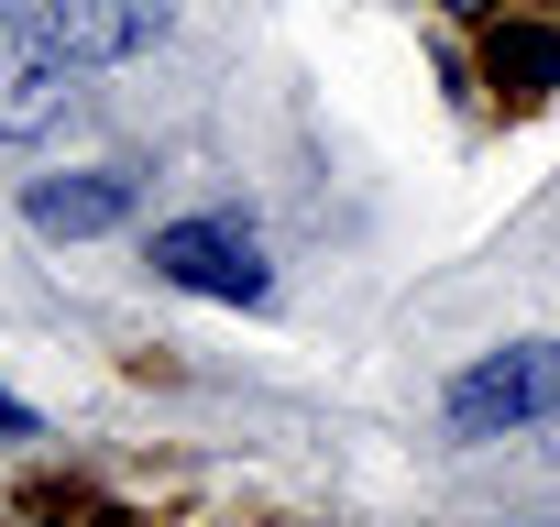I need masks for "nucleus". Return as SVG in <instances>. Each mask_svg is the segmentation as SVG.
Returning a JSON list of instances; mask_svg holds the SVG:
<instances>
[{"instance_id":"nucleus-3","label":"nucleus","mask_w":560,"mask_h":527,"mask_svg":"<svg viewBox=\"0 0 560 527\" xmlns=\"http://www.w3.org/2000/svg\"><path fill=\"white\" fill-rule=\"evenodd\" d=\"M67 45L34 12H0V143H45L67 121Z\"/></svg>"},{"instance_id":"nucleus-4","label":"nucleus","mask_w":560,"mask_h":527,"mask_svg":"<svg viewBox=\"0 0 560 527\" xmlns=\"http://www.w3.org/2000/svg\"><path fill=\"white\" fill-rule=\"evenodd\" d=\"M23 12L67 45V67H132L165 34V0H23Z\"/></svg>"},{"instance_id":"nucleus-1","label":"nucleus","mask_w":560,"mask_h":527,"mask_svg":"<svg viewBox=\"0 0 560 527\" xmlns=\"http://www.w3.org/2000/svg\"><path fill=\"white\" fill-rule=\"evenodd\" d=\"M154 276H165V286H187V297H220V308H264V297H275L264 231H253L242 209L165 220V231H154Z\"/></svg>"},{"instance_id":"nucleus-7","label":"nucleus","mask_w":560,"mask_h":527,"mask_svg":"<svg viewBox=\"0 0 560 527\" xmlns=\"http://www.w3.org/2000/svg\"><path fill=\"white\" fill-rule=\"evenodd\" d=\"M34 429H45V418H34V407H23L12 385H0V440H34Z\"/></svg>"},{"instance_id":"nucleus-6","label":"nucleus","mask_w":560,"mask_h":527,"mask_svg":"<svg viewBox=\"0 0 560 527\" xmlns=\"http://www.w3.org/2000/svg\"><path fill=\"white\" fill-rule=\"evenodd\" d=\"M494 89L505 99H549L560 89V34L549 23H505L494 34Z\"/></svg>"},{"instance_id":"nucleus-8","label":"nucleus","mask_w":560,"mask_h":527,"mask_svg":"<svg viewBox=\"0 0 560 527\" xmlns=\"http://www.w3.org/2000/svg\"><path fill=\"white\" fill-rule=\"evenodd\" d=\"M451 12H494V0H451Z\"/></svg>"},{"instance_id":"nucleus-5","label":"nucleus","mask_w":560,"mask_h":527,"mask_svg":"<svg viewBox=\"0 0 560 527\" xmlns=\"http://www.w3.org/2000/svg\"><path fill=\"white\" fill-rule=\"evenodd\" d=\"M132 198H143V176H132V165L23 176V220H34L45 242H89V231H121V220H132Z\"/></svg>"},{"instance_id":"nucleus-2","label":"nucleus","mask_w":560,"mask_h":527,"mask_svg":"<svg viewBox=\"0 0 560 527\" xmlns=\"http://www.w3.org/2000/svg\"><path fill=\"white\" fill-rule=\"evenodd\" d=\"M440 418H451V440H505V429L560 418V341H505V352L462 363Z\"/></svg>"}]
</instances>
